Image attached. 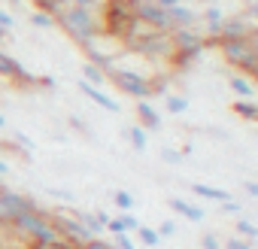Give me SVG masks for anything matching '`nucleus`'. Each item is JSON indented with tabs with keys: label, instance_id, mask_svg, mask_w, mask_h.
Masks as SVG:
<instances>
[{
	"label": "nucleus",
	"instance_id": "f257e3e1",
	"mask_svg": "<svg viewBox=\"0 0 258 249\" xmlns=\"http://www.w3.org/2000/svg\"><path fill=\"white\" fill-rule=\"evenodd\" d=\"M10 231L25 237L31 246H40V243H58V231L49 219L46 210H31V213H19L10 219Z\"/></svg>",
	"mask_w": 258,
	"mask_h": 249
},
{
	"label": "nucleus",
	"instance_id": "f03ea898",
	"mask_svg": "<svg viewBox=\"0 0 258 249\" xmlns=\"http://www.w3.org/2000/svg\"><path fill=\"white\" fill-rule=\"evenodd\" d=\"M55 25H61L76 43H88V40H94L97 34H103V28H100V19L94 16V10H85V7H76V4H67L58 16H55Z\"/></svg>",
	"mask_w": 258,
	"mask_h": 249
},
{
	"label": "nucleus",
	"instance_id": "7ed1b4c3",
	"mask_svg": "<svg viewBox=\"0 0 258 249\" xmlns=\"http://www.w3.org/2000/svg\"><path fill=\"white\" fill-rule=\"evenodd\" d=\"M213 46H219V52L225 55L228 64L240 67L243 76H255L258 70V52H255V34L252 37H240V40H216Z\"/></svg>",
	"mask_w": 258,
	"mask_h": 249
},
{
	"label": "nucleus",
	"instance_id": "20e7f679",
	"mask_svg": "<svg viewBox=\"0 0 258 249\" xmlns=\"http://www.w3.org/2000/svg\"><path fill=\"white\" fill-rule=\"evenodd\" d=\"M103 73H106V79H112V82H115V88H118V91H124L127 97H134V100H149V97L155 94V82H152L149 76H143V73L131 70V67L109 64Z\"/></svg>",
	"mask_w": 258,
	"mask_h": 249
},
{
	"label": "nucleus",
	"instance_id": "39448f33",
	"mask_svg": "<svg viewBox=\"0 0 258 249\" xmlns=\"http://www.w3.org/2000/svg\"><path fill=\"white\" fill-rule=\"evenodd\" d=\"M52 225H55V231H58V237L70 246V249H82L88 240H91V234L79 225V219L70 213V210H55L52 216Z\"/></svg>",
	"mask_w": 258,
	"mask_h": 249
},
{
	"label": "nucleus",
	"instance_id": "423d86ee",
	"mask_svg": "<svg viewBox=\"0 0 258 249\" xmlns=\"http://www.w3.org/2000/svg\"><path fill=\"white\" fill-rule=\"evenodd\" d=\"M31 210H40V204H37L31 195H25V192H19V189L0 185V219H4V222H10V219L19 216V213H31Z\"/></svg>",
	"mask_w": 258,
	"mask_h": 249
},
{
	"label": "nucleus",
	"instance_id": "0eeeda50",
	"mask_svg": "<svg viewBox=\"0 0 258 249\" xmlns=\"http://www.w3.org/2000/svg\"><path fill=\"white\" fill-rule=\"evenodd\" d=\"M252 34H255V28H252L249 16H231L219 28V40H240V37H252Z\"/></svg>",
	"mask_w": 258,
	"mask_h": 249
},
{
	"label": "nucleus",
	"instance_id": "6e6552de",
	"mask_svg": "<svg viewBox=\"0 0 258 249\" xmlns=\"http://www.w3.org/2000/svg\"><path fill=\"white\" fill-rule=\"evenodd\" d=\"M0 76H4V79H19V82H25V85H34V82H37V76L28 73L25 64H19L16 58H10V55H4V52H0Z\"/></svg>",
	"mask_w": 258,
	"mask_h": 249
},
{
	"label": "nucleus",
	"instance_id": "1a4fd4ad",
	"mask_svg": "<svg viewBox=\"0 0 258 249\" xmlns=\"http://www.w3.org/2000/svg\"><path fill=\"white\" fill-rule=\"evenodd\" d=\"M198 19L204 22L207 40H213V43H216V40H219V28H222V22H225V13H222V10H219L216 4H213V7H207V10H204V13H201Z\"/></svg>",
	"mask_w": 258,
	"mask_h": 249
},
{
	"label": "nucleus",
	"instance_id": "9d476101",
	"mask_svg": "<svg viewBox=\"0 0 258 249\" xmlns=\"http://www.w3.org/2000/svg\"><path fill=\"white\" fill-rule=\"evenodd\" d=\"M137 118L143 131H161V115L149 100H137Z\"/></svg>",
	"mask_w": 258,
	"mask_h": 249
},
{
	"label": "nucleus",
	"instance_id": "9b49d317",
	"mask_svg": "<svg viewBox=\"0 0 258 249\" xmlns=\"http://www.w3.org/2000/svg\"><path fill=\"white\" fill-rule=\"evenodd\" d=\"M167 16H170V28L173 31H182V28H195L198 25V13L191 10V7H173V10H167Z\"/></svg>",
	"mask_w": 258,
	"mask_h": 249
},
{
	"label": "nucleus",
	"instance_id": "f8f14e48",
	"mask_svg": "<svg viewBox=\"0 0 258 249\" xmlns=\"http://www.w3.org/2000/svg\"><path fill=\"white\" fill-rule=\"evenodd\" d=\"M79 91H82L88 100H94L97 106H103V109H109V112H118V103H115L109 94H103V88H94V85H88L85 79H79Z\"/></svg>",
	"mask_w": 258,
	"mask_h": 249
},
{
	"label": "nucleus",
	"instance_id": "ddd939ff",
	"mask_svg": "<svg viewBox=\"0 0 258 249\" xmlns=\"http://www.w3.org/2000/svg\"><path fill=\"white\" fill-rule=\"evenodd\" d=\"M228 85H231V91L237 94V100H252V97H255V85H252V79L243 76V73H231V76H228Z\"/></svg>",
	"mask_w": 258,
	"mask_h": 249
},
{
	"label": "nucleus",
	"instance_id": "4468645a",
	"mask_svg": "<svg viewBox=\"0 0 258 249\" xmlns=\"http://www.w3.org/2000/svg\"><path fill=\"white\" fill-rule=\"evenodd\" d=\"M191 192H195L198 198H204V201H213V204H225V201H231V192L216 189V185H204V182H195Z\"/></svg>",
	"mask_w": 258,
	"mask_h": 249
},
{
	"label": "nucleus",
	"instance_id": "2eb2a0df",
	"mask_svg": "<svg viewBox=\"0 0 258 249\" xmlns=\"http://www.w3.org/2000/svg\"><path fill=\"white\" fill-rule=\"evenodd\" d=\"M167 204H170V210H176V213L185 216L188 222H204V216H207L201 207H195V204H188V201H182V198H170Z\"/></svg>",
	"mask_w": 258,
	"mask_h": 249
},
{
	"label": "nucleus",
	"instance_id": "dca6fc26",
	"mask_svg": "<svg viewBox=\"0 0 258 249\" xmlns=\"http://www.w3.org/2000/svg\"><path fill=\"white\" fill-rule=\"evenodd\" d=\"M70 213L79 219V225H82L91 237H100V234H103V225H100V219H97L94 213H85V210H70Z\"/></svg>",
	"mask_w": 258,
	"mask_h": 249
},
{
	"label": "nucleus",
	"instance_id": "f3484780",
	"mask_svg": "<svg viewBox=\"0 0 258 249\" xmlns=\"http://www.w3.org/2000/svg\"><path fill=\"white\" fill-rule=\"evenodd\" d=\"M82 79L88 82V85H94V88H100L103 82H106V73L97 67V64H91V61H85L82 64Z\"/></svg>",
	"mask_w": 258,
	"mask_h": 249
},
{
	"label": "nucleus",
	"instance_id": "a211bd4d",
	"mask_svg": "<svg viewBox=\"0 0 258 249\" xmlns=\"http://www.w3.org/2000/svg\"><path fill=\"white\" fill-rule=\"evenodd\" d=\"M234 112L243 115L246 121H255L258 118V103L255 100H234Z\"/></svg>",
	"mask_w": 258,
	"mask_h": 249
},
{
	"label": "nucleus",
	"instance_id": "6ab92c4d",
	"mask_svg": "<svg viewBox=\"0 0 258 249\" xmlns=\"http://www.w3.org/2000/svg\"><path fill=\"white\" fill-rule=\"evenodd\" d=\"M127 137H131V146H134L137 152H146L149 140H146V131L140 128V125H131V128H127Z\"/></svg>",
	"mask_w": 258,
	"mask_h": 249
},
{
	"label": "nucleus",
	"instance_id": "aec40b11",
	"mask_svg": "<svg viewBox=\"0 0 258 249\" xmlns=\"http://www.w3.org/2000/svg\"><path fill=\"white\" fill-rule=\"evenodd\" d=\"M31 4L40 10V13H49V16H58L64 7H67V0H31Z\"/></svg>",
	"mask_w": 258,
	"mask_h": 249
},
{
	"label": "nucleus",
	"instance_id": "412c9836",
	"mask_svg": "<svg viewBox=\"0 0 258 249\" xmlns=\"http://www.w3.org/2000/svg\"><path fill=\"white\" fill-rule=\"evenodd\" d=\"M31 25H34V28H43V31H49V28H55V16L34 10V13H31Z\"/></svg>",
	"mask_w": 258,
	"mask_h": 249
},
{
	"label": "nucleus",
	"instance_id": "4be33fe9",
	"mask_svg": "<svg viewBox=\"0 0 258 249\" xmlns=\"http://www.w3.org/2000/svg\"><path fill=\"white\" fill-rule=\"evenodd\" d=\"M137 237H140L146 246H158V243H161L158 231H155V228H146V225H140V228H137Z\"/></svg>",
	"mask_w": 258,
	"mask_h": 249
},
{
	"label": "nucleus",
	"instance_id": "5701e85b",
	"mask_svg": "<svg viewBox=\"0 0 258 249\" xmlns=\"http://www.w3.org/2000/svg\"><path fill=\"white\" fill-rule=\"evenodd\" d=\"M112 201H115V207H118L121 213H131V210H134V198L127 195V192H115Z\"/></svg>",
	"mask_w": 258,
	"mask_h": 249
},
{
	"label": "nucleus",
	"instance_id": "b1692460",
	"mask_svg": "<svg viewBox=\"0 0 258 249\" xmlns=\"http://www.w3.org/2000/svg\"><path fill=\"white\" fill-rule=\"evenodd\" d=\"M188 109V100L185 97H176V94H167V112H173V115H179V112H185Z\"/></svg>",
	"mask_w": 258,
	"mask_h": 249
},
{
	"label": "nucleus",
	"instance_id": "393cba45",
	"mask_svg": "<svg viewBox=\"0 0 258 249\" xmlns=\"http://www.w3.org/2000/svg\"><path fill=\"white\" fill-rule=\"evenodd\" d=\"M13 140H16L13 146H19V149H22V152H28V155H31V152L37 149V143H34V140H31V137L25 134V131H16V137H13Z\"/></svg>",
	"mask_w": 258,
	"mask_h": 249
},
{
	"label": "nucleus",
	"instance_id": "a878e982",
	"mask_svg": "<svg viewBox=\"0 0 258 249\" xmlns=\"http://www.w3.org/2000/svg\"><path fill=\"white\" fill-rule=\"evenodd\" d=\"M16 25H19V19H16L10 10H4V7H0V28H7V31L13 34V31H16Z\"/></svg>",
	"mask_w": 258,
	"mask_h": 249
},
{
	"label": "nucleus",
	"instance_id": "bb28decb",
	"mask_svg": "<svg viewBox=\"0 0 258 249\" xmlns=\"http://www.w3.org/2000/svg\"><path fill=\"white\" fill-rule=\"evenodd\" d=\"M112 249H137L131 234H112Z\"/></svg>",
	"mask_w": 258,
	"mask_h": 249
},
{
	"label": "nucleus",
	"instance_id": "cd10ccee",
	"mask_svg": "<svg viewBox=\"0 0 258 249\" xmlns=\"http://www.w3.org/2000/svg\"><path fill=\"white\" fill-rule=\"evenodd\" d=\"M237 231L246 234V240H255V237H258V228H255L252 222H246V219H237Z\"/></svg>",
	"mask_w": 258,
	"mask_h": 249
},
{
	"label": "nucleus",
	"instance_id": "c85d7f7f",
	"mask_svg": "<svg viewBox=\"0 0 258 249\" xmlns=\"http://www.w3.org/2000/svg\"><path fill=\"white\" fill-rule=\"evenodd\" d=\"M118 219H121V225H124V231H127V234L140 228V219H137V216H131V213H121Z\"/></svg>",
	"mask_w": 258,
	"mask_h": 249
},
{
	"label": "nucleus",
	"instance_id": "c756f323",
	"mask_svg": "<svg viewBox=\"0 0 258 249\" xmlns=\"http://www.w3.org/2000/svg\"><path fill=\"white\" fill-rule=\"evenodd\" d=\"M225 249H252V240H246V237H231V240L225 243Z\"/></svg>",
	"mask_w": 258,
	"mask_h": 249
},
{
	"label": "nucleus",
	"instance_id": "7c9ffc66",
	"mask_svg": "<svg viewBox=\"0 0 258 249\" xmlns=\"http://www.w3.org/2000/svg\"><path fill=\"white\" fill-rule=\"evenodd\" d=\"M82 249H112V243H109V240H103V237H91Z\"/></svg>",
	"mask_w": 258,
	"mask_h": 249
},
{
	"label": "nucleus",
	"instance_id": "2f4dec72",
	"mask_svg": "<svg viewBox=\"0 0 258 249\" xmlns=\"http://www.w3.org/2000/svg\"><path fill=\"white\" fill-rule=\"evenodd\" d=\"M155 231H158V237H170V234H176V222L167 219V222H161V228H155Z\"/></svg>",
	"mask_w": 258,
	"mask_h": 249
},
{
	"label": "nucleus",
	"instance_id": "473e14b6",
	"mask_svg": "<svg viewBox=\"0 0 258 249\" xmlns=\"http://www.w3.org/2000/svg\"><path fill=\"white\" fill-rule=\"evenodd\" d=\"M222 243H219V237L216 234H204L201 237V249H219Z\"/></svg>",
	"mask_w": 258,
	"mask_h": 249
},
{
	"label": "nucleus",
	"instance_id": "72a5a7b5",
	"mask_svg": "<svg viewBox=\"0 0 258 249\" xmlns=\"http://www.w3.org/2000/svg\"><path fill=\"white\" fill-rule=\"evenodd\" d=\"M161 158L170 161V164H179V161H182V152H176V149H161Z\"/></svg>",
	"mask_w": 258,
	"mask_h": 249
},
{
	"label": "nucleus",
	"instance_id": "f704fd0d",
	"mask_svg": "<svg viewBox=\"0 0 258 249\" xmlns=\"http://www.w3.org/2000/svg\"><path fill=\"white\" fill-rule=\"evenodd\" d=\"M219 207H222V213H228V216H234V213H240V210H243V207H240V201H234V198H231V201H225V204H219Z\"/></svg>",
	"mask_w": 258,
	"mask_h": 249
},
{
	"label": "nucleus",
	"instance_id": "c9c22d12",
	"mask_svg": "<svg viewBox=\"0 0 258 249\" xmlns=\"http://www.w3.org/2000/svg\"><path fill=\"white\" fill-rule=\"evenodd\" d=\"M31 249H70L64 240H58V243H40V246H31Z\"/></svg>",
	"mask_w": 258,
	"mask_h": 249
},
{
	"label": "nucleus",
	"instance_id": "e433bc0d",
	"mask_svg": "<svg viewBox=\"0 0 258 249\" xmlns=\"http://www.w3.org/2000/svg\"><path fill=\"white\" fill-rule=\"evenodd\" d=\"M13 231H10V222H4V219H0V249H4V240L10 237Z\"/></svg>",
	"mask_w": 258,
	"mask_h": 249
},
{
	"label": "nucleus",
	"instance_id": "4c0bfd02",
	"mask_svg": "<svg viewBox=\"0 0 258 249\" xmlns=\"http://www.w3.org/2000/svg\"><path fill=\"white\" fill-rule=\"evenodd\" d=\"M97 4H106V0H76V7H85V10H94Z\"/></svg>",
	"mask_w": 258,
	"mask_h": 249
},
{
	"label": "nucleus",
	"instance_id": "58836bf2",
	"mask_svg": "<svg viewBox=\"0 0 258 249\" xmlns=\"http://www.w3.org/2000/svg\"><path fill=\"white\" fill-rule=\"evenodd\" d=\"M155 4L161 7V10H173V7H179L182 0H155Z\"/></svg>",
	"mask_w": 258,
	"mask_h": 249
},
{
	"label": "nucleus",
	"instance_id": "ea45409f",
	"mask_svg": "<svg viewBox=\"0 0 258 249\" xmlns=\"http://www.w3.org/2000/svg\"><path fill=\"white\" fill-rule=\"evenodd\" d=\"M243 189H246V195H249V198H258V182H252V179H249Z\"/></svg>",
	"mask_w": 258,
	"mask_h": 249
},
{
	"label": "nucleus",
	"instance_id": "a19ab883",
	"mask_svg": "<svg viewBox=\"0 0 258 249\" xmlns=\"http://www.w3.org/2000/svg\"><path fill=\"white\" fill-rule=\"evenodd\" d=\"M49 195H55V198H61V201H73V195H70V192H61V189H49Z\"/></svg>",
	"mask_w": 258,
	"mask_h": 249
},
{
	"label": "nucleus",
	"instance_id": "79ce46f5",
	"mask_svg": "<svg viewBox=\"0 0 258 249\" xmlns=\"http://www.w3.org/2000/svg\"><path fill=\"white\" fill-rule=\"evenodd\" d=\"M7 173H10V164H7L4 158H0V176H7Z\"/></svg>",
	"mask_w": 258,
	"mask_h": 249
},
{
	"label": "nucleus",
	"instance_id": "37998d69",
	"mask_svg": "<svg viewBox=\"0 0 258 249\" xmlns=\"http://www.w3.org/2000/svg\"><path fill=\"white\" fill-rule=\"evenodd\" d=\"M7 37H10V31H7V28H0V40H7Z\"/></svg>",
	"mask_w": 258,
	"mask_h": 249
},
{
	"label": "nucleus",
	"instance_id": "c03bdc74",
	"mask_svg": "<svg viewBox=\"0 0 258 249\" xmlns=\"http://www.w3.org/2000/svg\"><path fill=\"white\" fill-rule=\"evenodd\" d=\"M0 128H7V118L4 115H0Z\"/></svg>",
	"mask_w": 258,
	"mask_h": 249
},
{
	"label": "nucleus",
	"instance_id": "a18cd8bd",
	"mask_svg": "<svg viewBox=\"0 0 258 249\" xmlns=\"http://www.w3.org/2000/svg\"><path fill=\"white\" fill-rule=\"evenodd\" d=\"M4 149H7V143H4V140H0V152H4Z\"/></svg>",
	"mask_w": 258,
	"mask_h": 249
},
{
	"label": "nucleus",
	"instance_id": "49530a36",
	"mask_svg": "<svg viewBox=\"0 0 258 249\" xmlns=\"http://www.w3.org/2000/svg\"><path fill=\"white\" fill-rule=\"evenodd\" d=\"M67 4H76V0H67Z\"/></svg>",
	"mask_w": 258,
	"mask_h": 249
}]
</instances>
